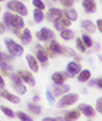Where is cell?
Wrapping results in <instances>:
<instances>
[{
    "instance_id": "cell-31",
    "label": "cell",
    "mask_w": 102,
    "mask_h": 121,
    "mask_svg": "<svg viewBox=\"0 0 102 121\" xmlns=\"http://www.w3.org/2000/svg\"><path fill=\"white\" fill-rule=\"evenodd\" d=\"M74 44H76V48H77L79 53H86V51H88L86 45L83 44V41H82V38H80V37H77V38L74 37Z\"/></svg>"
},
{
    "instance_id": "cell-1",
    "label": "cell",
    "mask_w": 102,
    "mask_h": 121,
    "mask_svg": "<svg viewBox=\"0 0 102 121\" xmlns=\"http://www.w3.org/2000/svg\"><path fill=\"white\" fill-rule=\"evenodd\" d=\"M3 23L6 25V28L9 26L12 29H22L25 28V21H23V16L18 15V13H13L10 10H6L3 15Z\"/></svg>"
},
{
    "instance_id": "cell-20",
    "label": "cell",
    "mask_w": 102,
    "mask_h": 121,
    "mask_svg": "<svg viewBox=\"0 0 102 121\" xmlns=\"http://www.w3.org/2000/svg\"><path fill=\"white\" fill-rule=\"evenodd\" d=\"M76 77H77V82L79 83H86L92 77V72L89 70V69H82V70L76 74Z\"/></svg>"
},
{
    "instance_id": "cell-10",
    "label": "cell",
    "mask_w": 102,
    "mask_h": 121,
    "mask_svg": "<svg viewBox=\"0 0 102 121\" xmlns=\"http://www.w3.org/2000/svg\"><path fill=\"white\" fill-rule=\"evenodd\" d=\"M0 98L6 99L7 102H12V104H15V105L21 104V98L18 96V95H15V93H12L9 91H6L4 88H0Z\"/></svg>"
},
{
    "instance_id": "cell-35",
    "label": "cell",
    "mask_w": 102,
    "mask_h": 121,
    "mask_svg": "<svg viewBox=\"0 0 102 121\" xmlns=\"http://www.w3.org/2000/svg\"><path fill=\"white\" fill-rule=\"evenodd\" d=\"M45 96H47V101H48L50 105H54V104H55V98H54L53 92H51L50 89H47V91H45Z\"/></svg>"
},
{
    "instance_id": "cell-11",
    "label": "cell",
    "mask_w": 102,
    "mask_h": 121,
    "mask_svg": "<svg viewBox=\"0 0 102 121\" xmlns=\"http://www.w3.org/2000/svg\"><path fill=\"white\" fill-rule=\"evenodd\" d=\"M80 70H82V63H77V61H74V60L66 64V72L69 74V77H74Z\"/></svg>"
},
{
    "instance_id": "cell-40",
    "label": "cell",
    "mask_w": 102,
    "mask_h": 121,
    "mask_svg": "<svg viewBox=\"0 0 102 121\" xmlns=\"http://www.w3.org/2000/svg\"><path fill=\"white\" fill-rule=\"evenodd\" d=\"M6 29H7V28H6V25H4L3 22H0V35H3V34L6 32Z\"/></svg>"
},
{
    "instance_id": "cell-7",
    "label": "cell",
    "mask_w": 102,
    "mask_h": 121,
    "mask_svg": "<svg viewBox=\"0 0 102 121\" xmlns=\"http://www.w3.org/2000/svg\"><path fill=\"white\" fill-rule=\"evenodd\" d=\"M35 37H37V39L41 41V42H48V41H51V39L55 38V34H54L53 29H50V28H47V26H42V28H39V31L35 34Z\"/></svg>"
},
{
    "instance_id": "cell-19",
    "label": "cell",
    "mask_w": 102,
    "mask_h": 121,
    "mask_svg": "<svg viewBox=\"0 0 102 121\" xmlns=\"http://www.w3.org/2000/svg\"><path fill=\"white\" fill-rule=\"evenodd\" d=\"M82 7L86 13H95L98 9L95 0H82Z\"/></svg>"
},
{
    "instance_id": "cell-16",
    "label": "cell",
    "mask_w": 102,
    "mask_h": 121,
    "mask_svg": "<svg viewBox=\"0 0 102 121\" xmlns=\"http://www.w3.org/2000/svg\"><path fill=\"white\" fill-rule=\"evenodd\" d=\"M80 28L86 32V34H95V32H98L96 31V25H95V22L93 21H90V19H83L82 22H80Z\"/></svg>"
},
{
    "instance_id": "cell-28",
    "label": "cell",
    "mask_w": 102,
    "mask_h": 121,
    "mask_svg": "<svg viewBox=\"0 0 102 121\" xmlns=\"http://www.w3.org/2000/svg\"><path fill=\"white\" fill-rule=\"evenodd\" d=\"M13 72V66L10 63H4V64H0V73L3 76H10V73Z\"/></svg>"
},
{
    "instance_id": "cell-8",
    "label": "cell",
    "mask_w": 102,
    "mask_h": 121,
    "mask_svg": "<svg viewBox=\"0 0 102 121\" xmlns=\"http://www.w3.org/2000/svg\"><path fill=\"white\" fill-rule=\"evenodd\" d=\"M18 74H19V77L22 79V82L25 85H29V86H35L37 85L35 77H34V74H32L31 70H26V69H19Z\"/></svg>"
},
{
    "instance_id": "cell-24",
    "label": "cell",
    "mask_w": 102,
    "mask_h": 121,
    "mask_svg": "<svg viewBox=\"0 0 102 121\" xmlns=\"http://www.w3.org/2000/svg\"><path fill=\"white\" fill-rule=\"evenodd\" d=\"M60 38L64 39L66 42L74 39V31H72L70 28H64V29H61V31H60Z\"/></svg>"
},
{
    "instance_id": "cell-18",
    "label": "cell",
    "mask_w": 102,
    "mask_h": 121,
    "mask_svg": "<svg viewBox=\"0 0 102 121\" xmlns=\"http://www.w3.org/2000/svg\"><path fill=\"white\" fill-rule=\"evenodd\" d=\"M53 95L54 96H61V95H64V93H67V92H70V86L67 85V83H63V85H55V86H53Z\"/></svg>"
},
{
    "instance_id": "cell-17",
    "label": "cell",
    "mask_w": 102,
    "mask_h": 121,
    "mask_svg": "<svg viewBox=\"0 0 102 121\" xmlns=\"http://www.w3.org/2000/svg\"><path fill=\"white\" fill-rule=\"evenodd\" d=\"M18 37L22 41L23 45H28V44H31V41H32V32H31L29 28H22V31L19 32Z\"/></svg>"
},
{
    "instance_id": "cell-36",
    "label": "cell",
    "mask_w": 102,
    "mask_h": 121,
    "mask_svg": "<svg viewBox=\"0 0 102 121\" xmlns=\"http://www.w3.org/2000/svg\"><path fill=\"white\" fill-rule=\"evenodd\" d=\"M58 3H60L64 9H67V7H73V4L76 2H74V0H58Z\"/></svg>"
},
{
    "instance_id": "cell-13",
    "label": "cell",
    "mask_w": 102,
    "mask_h": 121,
    "mask_svg": "<svg viewBox=\"0 0 102 121\" xmlns=\"http://www.w3.org/2000/svg\"><path fill=\"white\" fill-rule=\"evenodd\" d=\"M54 28L57 29V31H61V29H64V28H70V25H72V21L67 18V16H64V15H61L58 19H55L54 22Z\"/></svg>"
},
{
    "instance_id": "cell-29",
    "label": "cell",
    "mask_w": 102,
    "mask_h": 121,
    "mask_svg": "<svg viewBox=\"0 0 102 121\" xmlns=\"http://www.w3.org/2000/svg\"><path fill=\"white\" fill-rule=\"evenodd\" d=\"M13 56L9 53H4V51H0V64H4V63H12L13 61Z\"/></svg>"
},
{
    "instance_id": "cell-32",
    "label": "cell",
    "mask_w": 102,
    "mask_h": 121,
    "mask_svg": "<svg viewBox=\"0 0 102 121\" xmlns=\"http://www.w3.org/2000/svg\"><path fill=\"white\" fill-rule=\"evenodd\" d=\"M0 111H2L6 117H9V118H13V117H15L13 109H12V108H9L7 105H0Z\"/></svg>"
},
{
    "instance_id": "cell-14",
    "label": "cell",
    "mask_w": 102,
    "mask_h": 121,
    "mask_svg": "<svg viewBox=\"0 0 102 121\" xmlns=\"http://www.w3.org/2000/svg\"><path fill=\"white\" fill-rule=\"evenodd\" d=\"M63 15V9H58V7H50L45 12V19L48 22H54L55 19H58Z\"/></svg>"
},
{
    "instance_id": "cell-22",
    "label": "cell",
    "mask_w": 102,
    "mask_h": 121,
    "mask_svg": "<svg viewBox=\"0 0 102 121\" xmlns=\"http://www.w3.org/2000/svg\"><path fill=\"white\" fill-rule=\"evenodd\" d=\"M47 45L50 47V50L53 51L55 56H60V54H61V44H60V42H58L55 38H54V39H51V41H48V44H47Z\"/></svg>"
},
{
    "instance_id": "cell-43",
    "label": "cell",
    "mask_w": 102,
    "mask_h": 121,
    "mask_svg": "<svg viewBox=\"0 0 102 121\" xmlns=\"http://www.w3.org/2000/svg\"><path fill=\"white\" fill-rule=\"evenodd\" d=\"M39 99H41V98H39V95H38V93H35V95L32 96V101H34V102H39Z\"/></svg>"
},
{
    "instance_id": "cell-15",
    "label": "cell",
    "mask_w": 102,
    "mask_h": 121,
    "mask_svg": "<svg viewBox=\"0 0 102 121\" xmlns=\"http://www.w3.org/2000/svg\"><path fill=\"white\" fill-rule=\"evenodd\" d=\"M67 79H69L67 72H54L51 74V82L54 85H63V83H66Z\"/></svg>"
},
{
    "instance_id": "cell-30",
    "label": "cell",
    "mask_w": 102,
    "mask_h": 121,
    "mask_svg": "<svg viewBox=\"0 0 102 121\" xmlns=\"http://www.w3.org/2000/svg\"><path fill=\"white\" fill-rule=\"evenodd\" d=\"M76 54V51L72 48V47H66V45H61V56H66V57H70V58H73Z\"/></svg>"
},
{
    "instance_id": "cell-46",
    "label": "cell",
    "mask_w": 102,
    "mask_h": 121,
    "mask_svg": "<svg viewBox=\"0 0 102 121\" xmlns=\"http://www.w3.org/2000/svg\"><path fill=\"white\" fill-rule=\"evenodd\" d=\"M51 2H54V3H55V2H58V0H51Z\"/></svg>"
},
{
    "instance_id": "cell-45",
    "label": "cell",
    "mask_w": 102,
    "mask_h": 121,
    "mask_svg": "<svg viewBox=\"0 0 102 121\" xmlns=\"http://www.w3.org/2000/svg\"><path fill=\"white\" fill-rule=\"evenodd\" d=\"M2 2H7V0H0V3H2Z\"/></svg>"
},
{
    "instance_id": "cell-42",
    "label": "cell",
    "mask_w": 102,
    "mask_h": 121,
    "mask_svg": "<svg viewBox=\"0 0 102 121\" xmlns=\"http://www.w3.org/2000/svg\"><path fill=\"white\" fill-rule=\"evenodd\" d=\"M4 79H3V74L2 73H0V88H4Z\"/></svg>"
},
{
    "instance_id": "cell-41",
    "label": "cell",
    "mask_w": 102,
    "mask_h": 121,
    "mask_svg": "<svg viewBox=\"0 0 102 121\" xmlns=\"http://www.w3.org/2000/svg\"><path fill=\"white\" fill-rule=\"evenodd\" d=\"M86 83H88V86H89V88H95V79H92V77H90V79H89Z\"/></svg>"
},
{
    "instance_id": "cell-33",
    "label": "cell",
    "mask_w": 102,
    "mask_h": 121,
    "mask_svg": "<svg viewBox=\"0 0 102 121\" xmlns=\"http://www.w3.org/2000/svg\"><path fill=\"white\" fill-rule=\"evenodd\" d=\"M15 117H18V118H19V120H22V121H32V115L26 114V112H23V111L16 112Z\"/></svg>"
},
{
    "instance_id": "cell-21",
    "label": "cell",
    "mask_w": 102,
    "mask_h": 121,
    "mask_svg": "<svg viewBox=\"0 0 102 121\" xmlns=\"http://www.w3.org/2000/svg\"><path fill=\"white\" fill-rule=\"evenodd\" d=\"M63 15L67 16L72 22H74V21L79 19V13H77V10H76L74 7H67V9H64V7H63Z\"/></svg>"
},
{
    "instance_id": "cell-23",
    "label": "cell",
    "mask_w": 102,
    "mask_h": 121,
    "mask_svg": "<svg viewBox=\"0 0 102 121\" xmlns=\"http://www.w3.org/2000/svg\"><path fill=\"white\" fill-rule=\"evenodd\" d=\"M80 115H82V114H80L79 108H74V109L67 111L66 114L63 115V118H64V120H67V121H73V120H79V117H80Z\"/></svg>"
},
{
    "instance_id": "cell-9",
    "label": "cell",
    "mask_w": 102,
    "mask_h": 121,
    "mask_svg": "<svg viewBox=\"0 0 102 121\" xmlns=\"http://www.w3.org/2000/svg\"><path fill=\"white\" fill-rule=\"evenodd\" d=\"M79 111H80V114L82 115H85L86 118H93L98 112H96V109H95V107H92L90 104H79Z\"/></svg>"
},
{
    "instance_id": "cell-27",
    "label": "cell",
    "mask_w": 102,
    "mask_h": 121,
    "mask_svg": "<svg viewBox=\"0 0 102 121\" xmlns=\"http://www.w3.org/2000/svg\"><path fill=\"white\" fill-rule=\"evenodd\" d=\"M80 38H82L83 44L86 45V48H88V50H90V48L93 47V44H95V41H93V38H92V35H90V34H86V32H85V34H83V35H82Z\"/></svg>"
},
{
    "instance_id": "cell-3",
    "label": "cell",
    "mask_w": 102,
    "mask_h": 121,
    "mask_svg": "<svg viewBox=\"0 0 102 121\" xmlns=\"http://www.w3.org/2000/svg\"><path fill=\"white\" fill-rule=\"evenodd\" d=\"M4 47L7 50V53L12 54L13 57H21L23 54V45H21L19 42H16L13 38H4Z\"/></svg>"
},
{
    "instance_id": "cell-47",
    "label": "cell",
    "mask_w": 102,
    "mask_h": 121,
    "mask_svg": "<svg viewBox=\"0 0 102 121\" xmlns=\"http://www.w3.org/2000/svg\"><path fill=\"white\" fill-rule=\"evenodd\" d=\"M101 3H102V0H101Z\"/></svg>"
},
{
    "instance_id": "cell-37",
    "label": "cell",
    "mask_w": 102,
    "mask_h": 121,
    "mask_svg": "<svg viewBox=\"0 0 102 121\" xmlns=\"http://www.w3.org/2000/svg\"><path fill=\"white\" fill-rule=\"evenodd\" d=\"M95 109L96 112H99V114H102V96H99L95 102Z\"/></svg>"
},
{
    "instance_id": "cell-12",
    "label": "cell",
    "mask_w": 102,
    "mask_h": 121,
    "mask_svg": "<svg viewBox=\"0 0 102 121\" xmlns=\"http://www.w3.org/2000/svg\"><path fill=\"white\" fill-rule=\"evenodd\" d=\"M25 58H26V64H28V67H29V70L32 72V73H38L39 72V61L37 60V57L34 56V54H26L25 56Z\"/></svg>"
},
{
    "instance_id": "cell-4",
    "label": "cell",
    "mask_w": 102,
    "mask_h": 121,
    "mask_svg": "<svg viewBox=\"0 0 102 121\" xmlns=\"http://www.w3.org/2000/svg\"><path fill=\"white\" fill-rule=\"evenodd\" d=\"M7 10H10L13 13H18L21 16H26L28 15V7L23 4L21 0H7Z\"/></svg>"
},
{
    "instance_id": "cell-44",
    "label": "cell",
    "mask_w": 102,
    "mask_h": 121,
    "mask_svg": "<svg viewBox=\"0 0 102 121\" xmlns=\"http://www.w3.org/2000/svg\"><path fill=\"white\" fill-rule=\"evenodd\" d=\"M0 13H2V4H0Z\"/></svg>"
},
{
    "instance_id": "cell-2",
    "label": "cell",
    "mask_w": 102,
    "mask_h": 121,
    "mask_svg": "<svg viewBox=\"0 0 102 121\" xmlns=\"http://www.w3.org/2000/svg\"><path fill=\"white\" fill-rule=\"evenodd\" d=\"M58 98H60V99L55 102V105H57L58 108H67V107L74 105V104L79 101V93L67 92V93L61 95V96H58Z\"/></svg>"
},
{
    "instance_id": "cell-38",
    "label": "cell",
    "mask_w": 102,
    "mask_h": 121,
    "mask_svg": "<svg viewBox=\"0 0 102 121\" xmlns=\"http://www.w3.org/2000/svg\"><path fill=\"white\" fill-rule=\"evenodd\" d=\"M95 88L102 89V76H99V77H96V79H95Z\"/></svg>"
},
{
    "instance_id": "cell-6",
    "label": "cell",
    "mask_w": 102,
    "mask_h": 121,
    "mask_svg": "<svg viewBox=\"0 0 102 121\" xmlns=\"http://www.w3.org/2000/svg\"><path fill=\"white\" fill-rule=\"evenodd\" d=\"M34 56L37 57V60L39 61V64H42V67H47L48 66V56H47V51L45 47H42L41 44H35L34 45Z\"/></svg>"
},
{
    "instance_id": "cell-26",
    "label": "cell",
    "mask_w": 102,
    "mask_h": 121,
    "mask_svg": "<svg viewBox=\"0 0 102 121\" xmlns=\"http://www.w3.org/2000/svg\"><path fill=\"white\" fill-rule=\"evenodd\" d=\"M32 15H34V22L35 23H41L42 21H45V13L41 9H34Z\"/></svg>"
},
{
    "instance_id": "cell-5",
    "label": "cell",
    "mask_w": 102,
    "mask_h": 121,
    "mask_svg": "<svg viewBox=\"0 0 102 121\" xmlns=\"http://www.w3.org/2000/svg\"><path fill=\"white\" fill-rule=\"evenodd\" d=\"M10 83H12V88L16 93H19V95H25L26 93V85H25L22 82V79L19 77L18 73H10Z\"/></svg>"
},
{
    "instance_id": "cell-34",
    "label": "cell",
    "mask_w": 102,
    "mask_h": 121,
    "mask_svg": "<svg viewBox=\"0 0 102 121\" xmlns=\"http://www.w3.org/2000/svg\"><path fill=\"white\" fill-rule=\"evenodd\" d=\"M32 4L35 9H41V10H45V3L44 0H32Z\"/></svg>"
},
{
    "instance_id": "cell-25",
    "label": "cell",
    "mask_w": 102,
    "mask_h": 121,
    "mask_svg": "<svg viewBox=\"0 0 102 121\" xmlns=\"http://www.w3.org/2000/svg\"><path fill=\"white\" fill-rule=\"evenodd\" d=\"M28 111L32 115H39L42 108H41V105H38V102H28Z\"/></svg>"
},
{
    "instance_id": "cell-39",
    "label": "cell",
    "mask_w": 102,
    "mask_h": 121,
    "mask_svg": "<svg viewBox=\"0 0 102 121\" xmlns=\"http://www.w3.org/2000/svg\"><path fill=\"white\" fill-rule=\"evenodd\" d=\"M95 25H96V31L102 34V19H101V18H99V19L95 22Z\"/></svg>"
}]
</instances>
